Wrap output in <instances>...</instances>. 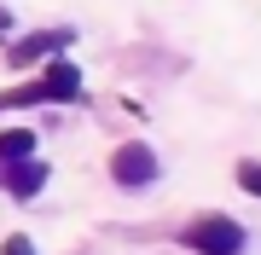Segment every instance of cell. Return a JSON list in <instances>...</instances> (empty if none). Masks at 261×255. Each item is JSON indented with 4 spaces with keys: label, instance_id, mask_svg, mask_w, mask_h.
<instances>
[{
    "label": "cell",
    "instance_id": "6",
    "mask_svg": "<svg viewBox=\"0 0 261 255\" xmlns=\"http://www.w3.org/2000/svg\"><path fill=\"white\" fill-rule=\"evenodd\" d=\"M0 157H6V162H29V157H35V133H29V128H6V133H0Z\"/></svg>",
    "mask_w": 261,
    "mask_h": 255
},
{
    "label": "cell",
    "instance_id": "3",
    "mask_svg": "<svg viewBox=\"0 0 261 255\" xmlns=\"http://www.w3.org/2000/svg\"><path fill=\"white\" fill-rule=\"evenodd\" d=\"M75 93H82V76H75V64H64V58H58V64H47V81L29 87L23 99H75Z\"/></svg>",
    "mask_w": 261,
    "mask_h": 255
},
{
    "label": "cell",
    "instance_id": "5",
    "mask_svg": "<svg viewBox=\"0 0 261 255\" xmlns=\"http://www.w3.org/2000/svg\"><path fill=\"white\" fill-rule=\"evenodd\" d=\"M41 180H47V168H41V162H6V186L18 191V197H35Z\"/></svg>",
    "mask_w": 261,
    "mask_h": 255
},
{
    "label": "cell",
    "instance_id": "2",
    "mask_svg": "<svg viewBox=\"0 0 261 255\" xmlns=\"http://www.w3.org/2000/svg\"><path fill=\"white\" fill-rule=\"evenodd\" d=\"M111 174H116V186H151V180H157L151 145H122V151L111 157Z\"/></svg>",
    "mask_w": 261,
    "mask_h": 255
},
{
    "label": "cell",
    "instance_id": "9",
    "mask_svg": "<svg viewBox=\"0 0 261 255\" xmlns=\"http://www.w3.org/2000/svg\"><path fill=\"white\" fill-rule=\"evenodd\" d=\"M6 23H12V12H6V6H0V29H6Z\"/></svg>",
    "mask_w": 261,
    "mask_h": 255
},
{
    "label": "cell",
    "instance_id": "7",
    "mask_svg": "<svg viewBox=\"0 0 261 255\" xmlns=\"http://www.w3.org/2000/svg\"><path fill=\"white\" fill-rule=\"evenodd\" d=\"M238 186L261 197V162H238Z\"/></svg>",
    "mask_w": 261,
    "mask_h": 255
},
{
    "label": "cell",
    "instance_id": "1",
    "mask_svg": "<svg viewBox=\"0 0 261 255\" xmlns=\"http://www.w3.org/2000/svg\"><path fill=\"white\" fill-rule=\"evenodd\" d=\"M186 249H197V255H238L244 249V226L226 220V215H203V220L186 226Z\"/></svg>",
    "mask_w": 261,
    "mask_h": 255
},
{
    "label": "cell",
    "instance_id": "8",
    "mask_svg": "<svg viewBox=\"0 0 261 255\" xmlns=\"http://www.w3.org/2000/svg\"><path fill=\"white\" fill-rule=\"evenodd\" d=\"M6 255H35V244L29 238H6Z\"/></svg>",
    "mask_w": 261,
    "mask_h": 255
},
{
    "label": "cell",
    "instance_id": "4",
    "mask_svg": "<svg viewBox=\"0 0 261 255\" xmlns=\"http://www.w3.org/2000/svg\"><path fill=\"white\" fill-rule=\"evenodd\" d=\"M58 47H70V29H47V35H29L12 47V64H29V58H41V52H58Z\"/></svg>",
    "mask_w": 261,
    "mask_h": 255
}]
</instances>
